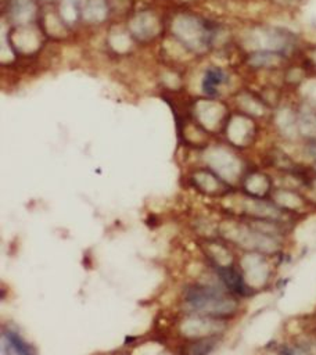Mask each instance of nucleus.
Here are the masks:
<instances>
[{
  "mask_svg": "<svg viewBox=\"0 0 316 355\" xmlns=\"http://www.w3.org/2000/svg\"><path fill=\"white\" fill-rule=\"evenodd\" d=\"M226 80V73L220 68H209L205 72L204 80H202V89L207 94L213 96L218 92V87Z\"/></svg>",
  "mask_w": 316,
  "mask_h": 355,
  "instance_id": "obj_10",
  "label": "nucleus"
},
{
  "mask_svg": "<svg viewBox=\"0 0 316 355\" xmlns=\"http://www.w3.org/2000/svg\"><path fill=\"white\" fill-rule=\"evenodd\" d=\"M251 61L256 67H269L277 61V55L273 53H256L252 55Z\"/></svg>",
  "mask_w": 316,
  "mask_h": 355,
  "instance_id": "obj_11",
  "label": "nucleus"
},
{
  "mask_svg": "<svg viewBox=\"0 0 316 355\" xmlns=\"http://www.w3.org/2000/svg\"><path fill=\"white\" fill-rule=\"evenodd\" d=\"M227 326V320L184 312L176 323V330L182 340H194L215 336L223 337Z\"/></svg>",
  "mask_w": 316,
  "mask_h": 355,
  "instance_id": "obj_3",
  "label": "nucleus"
},
{
  "mask_svg": "<svg viewBox=\"0 0 316 355\" xmlns=\"http://www.w3.org/2000/svg\"><path fill=\"white\" fill-rule=\"evenodd\" d=\"M0 337L3 355H37L36 347L29 343L11 323L3 324Z\"/></svg>",
  "mask_w": 316,
  "mask_h": 355,
  "instance_id": "obj_8",
  "label": "nucleus"
},
{
  "mask_svg": "<svg viewBox=\"0 0 316 355\" xmlns=\"http://www.w3.org/2000/svg\"><path fill=\"white\" fill-rule=\"evenodd\" d=\"M188 184L201 196L211 198H223L230 193L236 191V187L226 183L220 176H218L209 168H198L188 173L186 178Z\"/></svg>",
  "mask_w": 316,
  "mask_h": 355,
  "instance_id": "obj_5",
  "label": "nucleus"
},
{
  "mask_svg": "<svg viewBox=\"0 0 316 355\" xmlns=\"http://www.w3.org/2000/svg\"><path fill=\"white\" fill-rule=\"evenodd\" d=\"M270 200L291 216H301L313 207L301 190L287 186H274Z\"/></svg>",
  "mask_w": 316,
  "mask_h": 355,
  "instance_id": "obj_6",
  "label": "nucleus"
},
{
  "mask_svg": "<svg viewBox=\"0 0 316 355\" xmlns=\"http://www.w3.org/2000/svg\"><path fill=\"white\" fill-rule=\"evenodd\" d=\"M272 258L273 257L262 252L241 251V255L237 259V265L247 286L255 294L261 290H265L272 283L274 273V263Z\"/></svg>",
  "mask_w": 316,
  "mask_h": 355,
  "instance_id": "obj_2",
  "label": "nucleus"
},
{
  "mask_svg": "<svg viewBox=\"0 0 316 355\" xmlns=\"http://www.w3.org/2000/svg\"><path fill=\"white\" fill-rule=\"evenodd\" d=\"M222 337H205V338H194V340H182L177 347L176 355H209L215 351Z\"/></svg>",
  "mask_w": 316,
  "mask_h": 355,
  "instance_id": "obj_9",
  "label": "nucleus"
},
{
  "mask_svg": "<svg viewBox=\"0 0 316 355\" xmlns=\"http://www.w3.org/2000/svg\"><path fill=\"white\" fill-rule=\"evenodd\" d=\"M240 191L255 198H270L274 189L273 178L259 169L247 171L240 182Z\"/></svg>",
  "mask_w": 316,
  "mask_h": 355,
  "instance_id": "obj_7",
  "label": "nucleus"
},
{
  "mask_svg": "<svg viewBox=\"0 0 316 355\" xmlns=\"http://www.w3.org/2000/svg\"><path fill=\"white\" fill-rule=\"evenodd\" d=\"M205 164L207 168L213 171L233 187L240 186L243 176L248 171L245 169L244 162L233 151L226 148H216L215 151L209 153Z\"/></svg>",
  "mask_w": 316,
  "mask_h": 355,
  "instance_id": "obj_4",
  "label": "nucleus"
},
{
  "mask_svg": "<svg viewBox=\"0 0 316 355\" xmlns=\"http://www.w3.org/2000/svg\"><path fill=\"white\" fill-rule=\"evenodd\" d=\"M186 313H197L230 322L241 312V300L227 291L211 266L201 279L187 283L180 294Z\"/></svg>",
  "mask_w": 316,
  "mask_h": 355,
  "instance_id": "obj_1",
  "label": "nucleus"
}]
</instances>
